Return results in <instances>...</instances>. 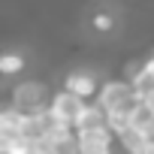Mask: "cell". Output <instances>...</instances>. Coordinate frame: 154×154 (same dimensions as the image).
I'll use <instances>...</instances> for the list:
<instances>
[{
    "label": "cell",
    "mask_w": 154,
    "mask_h": 154,
    "mask_svg": "<svg viewBox=\"0 0 154 154\" xmlns=\"http://www.w3.org/2000/svg\"><path fill=\"white\" fill-rule=\"evenodd\" d=\"M145 106H148V109L154 112V97H151V100H145Z\"/></svg>",
    "instance_id": "13"
},
{
    "label": "cell",
    "mask_w": 154,
    "mask_h": 154,
    "mask_svg": "<svg viewBox=\"0 0 154 154\" xmlns=\"http://www.w3.org/2000/svg\"><path fill=\"white\" fill-rule=\"evenodd\" d=\"M142 66H145V69H148V72L154 75V51H151V54H148V57L142 60Z\"/></svg>",
    "instance_id": "10"
},
{
    "label": "cell",
    "mask_w": 154,
    "mask_h": 154,
    "mask_svg": "<svg viewBox=\"0 0 154 154\" xmlns=\"http://www.w3.org/2000/svg\"><path fill=\"white\" fill-rule=\"evenodd\" d=\"M75 145H115V136L109 127H91V130H75Z\"/></svg>",
    "instance_id": "4"
},
{
    "label": "cell",
    "mask_w": 154,
    "mask_h": 154,
    "mask_svg": "<svg viewBox=\"0 0 154 154\" xmlns=\"http://www.w3.org/2000/svg\"><path fill=\"white\" fill-rule=\"evenodd\" d=\"M121 154H124V151H121Z\"/></svg>",
    "instance_id": "14"
},
{
    "label": "cell",
    "mask_w": 154,
    "mask_h": 154,
    "mask_svg": "<svg viewBox=\"0 0 154 154\" xmlns=\"http://www.w3.org/2000/svg\"><path fill=\"white\" fill-rule=\"evenodd\" d=\"M0 154H24V148H21V142H18V148H6V151H0Z\"/></svg>",
    "instance_id": "11"
},
{
    "label": "cell",
    "mask_w": 154,
    "mask_h": 154,
    "mask_svg": "<svg viewBox=\"0 0 154 154\" xmlns=\"http://www.w3.org/2000/svg\"><path fill=\"white\" fill-rule=\"evenodd\" d=\"M85 100H79V97H72L69 91H57V94H51V100H48V115H51V121H57L60 127H66V130H75V124H79V118H82V112H85Z\"/></svg>",
    "instance_id": "2"
},
{
    "label": "cell",
    "mask_w": 154,
    "mask_h": 154,
    "mask_svg": "<svg viewBox=\"0 0 154 154\" xmlns=\"http://www.w3.org/2000/svg\"><path fill=\"white\" fill-rule=\"evenodd\" d=\"M94 27H97V30H109V27H112V18H109V15H97V18H94Z\"/></svg>",
    "instance_id": "9"
},
{
    "label": "cell",
    "mask_w": 154,
    "mask_h": 154,
    "mask_svg": "<svg viewBox=\"0 0 154 154\" xmlns=\"http://www.w3.org/2000/svg\"><path fill=\"white\" fill-rule=\"evenodd\" d=\"M91 127H106V115H103V109H100L94 100L85 106V112H82L79 124H75V130H91ZM75 130H72V133H75Z\"/></svg>",
    "instance_id": "5"
},
{
    "label": "cell",
    "mask_w": 154,
    "mask_h": 154,
    "mask_svg": "<svg viewBox=\"0 0 154 154\" xmlns=\"http://www.w3.org/2000/svg\"><path fill=\"white\" fill-rule=\"evenodd\" d=\"M142 154H154V139H148V142H145V148H142Z\"/></svg>",
    "instance_id": "12"
},
{
    "label": "cell",
    "mask_w": 154,
    "mask_h": 154,
    "mask_svg": "<svg viewBox=\"0 0 154 154\" xmlns=\"http://www.w3.org/2000/svg\"><path fill=\"white\" fill-rule=\"evenodd\" d=\"M79 154H115L112 145H79Z\"/></svg>",
    "instance_id": "8"
},
{
    "label": "cell",
    "mask_w": 154,
    "mask_h": 154,
    "mask_svg": "<svg viewBox=\"0 0 154 154\" xmlns=\"http://www.w3.org/2000/svg\"><path fill=\"white\" fill-rule=\"evenodd\" d=\"M48 100H51V94L42 82H21L12 91V106L9 109H15L18 115H39V112L48 109Z\"/></svg>",
    "instance_id": "1"
},
{
    "label": "cell",
    "mask_w": 154,
    "mask_h": 154,
    "mask_svg": "<svg viewBox=\"0 0 154 154\" xmlns=\"http://www.w3.org/2000/svg\"><path fill=\"white\" fill-rule=\"evenodd\" d=\"M45 148H48V154H79V145H75V136H72V133L45 142Z\"/></svg>",
    "instance_id": "6"
},
{
    "label": "cell",
    "mask_w": 154,
    "mask_h": 154,
    "mask_svg": "<svg viewBox=\"0 0 154 154\" xmlns=\"http://www.w3.org/2000/svg\"><path fill=\"white\" fill-rule=\"evenodd\" d=\"M63 91H69L72 97L91 103V97H97L100 85H97V75H94V72H82V69H79V72H69V75H66Z\"/></svg>",
    "instance_id": "3"
},
{
    "label": "cell",
    "mask_w": 154,
    "mask_h": 154,
    "mask_svg": "<svg viewBox=\"0 0 154 154\" xmlns=\"http://www.w3.org/2000/svg\"><path fill=\"white\" fill-rule=\"evenodd\" d=\"M21 66H24L21 54H0V72H6V75H12V72H18Z\"/></svg>",
    "instance_id": "7"
}]
</instances>
